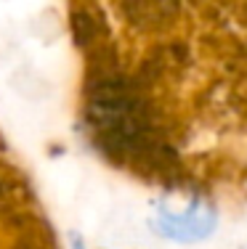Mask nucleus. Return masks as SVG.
I'll return each instance as SVG.
<instances>
[{
  "mask_svg": "<svg viewBox=\"0 0 247 249\" xmlns=\"http://www.w3.org/2000/svg\"><path fill=\"white\" fill-rule=\"evenodd\" d=\"M125 14L138 27L165 24L175 14V0H125Z\"/></svg>",
  "mask_w": 247,
  "mask_h": 249,
  "instance_id": "nucleus-1",
  "label": "nucleus"
}]
</instances>
